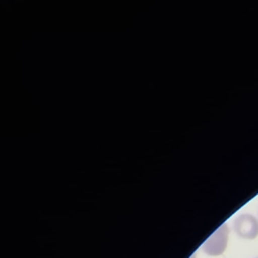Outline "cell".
<instances>
[{"label": "cell", "mask_w": 258, "mask_h": 258, "mask_svg": "<svg viewBox=\"0 0 258 258\" xmlns=\"http://www.w3.org/2000/svg\"><path fill=\"white\" fill-rule=\"evenodd\" d=\"M228 236L229 230L227 225L224 224L203 244V251L210 256L223 254L227 248Z\"/></svg>", "instance_id": "6da1fadb"}, {"label": "cell", "mask_w": 258, "mask_h": 258, "mask_svg": "<svg viewBox=\"0 0 258 258\" xmlns=\"http://www.w3.org/2000/svg\"><path fill=\"white\" fill-rule=\"evenodd\" d=\"M235 233L243 239H255L258 236V220L251 214L238 216L233 223Z\"/></svg>", "instance_id": "7a4b0ae2"}, {"label": "cell", "mask_w": 258, "mask_h": 258, "mask_svg": "<svg viewBox=\"0 0 258 258\" xmlns=\"http://www.w3.org/2000/svg\"><path fill=\"white\" fill-rule=\"evenodd\" d=\"M190 258H195V255H194V256H192V257H190Z\"/></svg>", "instance_id": "3957f363"}]
</instances>
